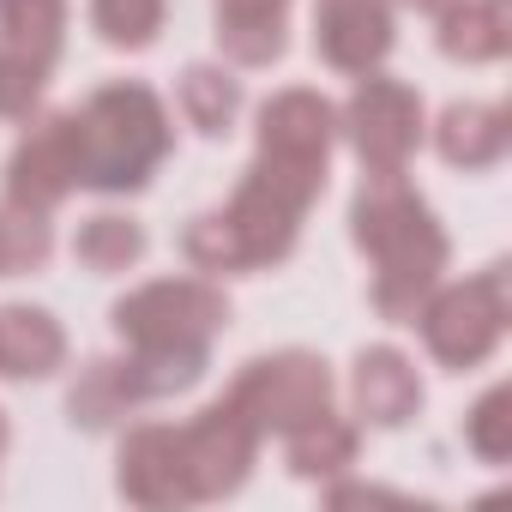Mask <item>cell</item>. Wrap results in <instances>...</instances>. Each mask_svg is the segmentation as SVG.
<instances>
[{"label":"cell","mask_w":512,"mask_h":512,"mask_svg":"<svg viewBox=\"0 0 512 512\" xmlns=\"http://www.w3.org/2000/svg\"><path fill=\"white\" fill-rule=\"evenodd\" d=\"M338 139V109L308 91L284 85L260 103V151H253L241 187L187 223L181 253L205 278H247L290 260L308 205L326 193V157Z\"/></svg>","instance_id":"6da1fadb"},{"label":"cell","mask_w":512,"mask_h":512,"mask_svg":"<svg viewBox=\"0 0 512 512\" xmlns=\"http://www.w3.org/2000/svg\"><path fill=\"white\" fill-rule=\"evenodd\" d=\"M260 428H253L229 398L199 410L193 422H139L121 440V494L133 506H193L235 494L247 464L260 458Z\"/></svg>","instance_id":"7a4b0ae2"},{"label":"cell","mask_w":512,"mask_h":512,"mask_svg":"<svg viewBox=\"0 0 512 512\" xmlns=\"http://www.w3.org/2000/svg\"><path fill=\"white\" fill-rule=\"evenodd\" d=\"M350 235L374 260V308L392 326H410V314L446 272V235L428 199L404 175H368L350 205Z\"/></svg>","instance_id":"3957f363"},{"label":"cell","mask_w":512,"mask_h":512,"mask_svg":"<svg viewBox=\"0 0 512 512\" xmlns=\"http://www.w3.org/2000/svg\"><path fill=\"white\" fill-rule=\"evenodd\" d=\"M79 145H85V187L139 193L175 151V121L151 85L115 79L79 103Z\"/></svg>","instance_id":"277c9868"},{"label":"cell","mask_w":512,"mask_h":512,"mask_svg":"<svg viewBox=\"0 0 512 512\" xmlns=\"http://www.w3.org/2000/svg\"><path fill=\"white\" fill-rule=\"evenodd\" d=\"M109 320H115L121 350L205 362L211 338L229 326V302H223V290L205 272H193V278H151L133 296H121L109 308Z\"/></svg>","instance_id":"5b68a950"},{"label":"cell","mask_w":512,"mask_h":512,"mask_svg":"<svg viewBox=\"0 0 512 512\" xmlns=\"http://www.w3.org/2000/svg\"><path fill=\"white\" fill-rule=\"evenodd\" d=\"M410 326H422V344L440 368L464 374L476 362H488L506 338V272L488 266L470 284H434L422 296V308L410 314Z\"/></svg>","instance_id":"8992f818"},{"label":"cell","mask_w":512,"mask_h":512,"mask_svg":"<svg viewBox=\"0 0 512 512\" xmlns=\"http://www.w3.org/2000/svg\"><path fill=\"white\" fill-rule=\"evenodd\" d=\"M253 428L260 434H296L302 422H314V416H326L332 410V374H326V362L320 356H308V350H278V356H253L235 380H229V392H223Z\"/></svg>","instance_id":"52a82bcc"},{"label":"cell","mask_w":512,"mask_h":512,"mask_svg":"<svg viewBox=\"0 0 512 512\" xmlns=\"http://www.w3.org/2000/svg\"><path fill=\"white\" fill-rule=\"evenodd\" d=\"M67 0H0V115L25 121L61 61Z\"/></svg>","instance_id":"ba28073f"},{"label":"cell","mask_w":512,"mask_h":512,"mask_svg":"<svg viewBox=\"0 0 512 512\" xmlns=\"http://www.w3.org/2000/svg\"><path fill=\"white\" fill-rule=\"evenodd\" d=\"M338 133H350L368 175H404L422 145V97L386 73H362L350 109H338Z\"/></svg>","instance_id":"9c48e42d"},{"label":"cell","mask_w":512,"mask_h":512,"mask_svg":"<svg viewBox=\"0 0 512 512\" xmlns=\"http://www.w3.org/2000/svg\"><path fill=\"white\" fill-rule=\"evenodd\" d=\"M85 187V145H79V109H61L49 121H31L7 163V205L49 217L67 193Z\"/></svg>","instance_id":"30bf717a"},{"label":"cell","mask_w":512,"mask_h":512,"mask_svg":"<svg viewBox=\"0 0 512 512\" xmlns=\"http://www.w3.org/2000/svg\"><path fill=\"white\" fill-rule=\"evenodd\" d=\"M314 49L332 73H380L392 55V0H314Z\"/></svg>","instance_id":"8fae6325"},{"label":"cell","mask_w":512,"mask_h":512,"mask_svg":"<svg viewBox=\"0 0 512 512\" xmlns=\"http://www.w3.org/2000/svg\"><path fill=\"white\" fill-rule=\"evenodd\" d=\"M350 398H356V422L362 428H404L422 410V374H416V362L404 350L374 344V350L356 356Z\"/></svg>","instance_id":"7c38bea8"},{"label":"cell","mask_w":512,"mask_h":512,"mask_svg":"<svg viewBox=\"0 0 512 512\" xmlns=\"http://www.w3.org/2000/svg\"><path fill=\"white\" fill-rule=\"evenodd\" d=\"M229 67H272L290 49V0H211Z\"/></svg>","instance_id":"4fadbf2b"},{"label":"cell","mask_w":512,"mask_h":512,"mask_svg":"<svg viewBox=\"0 0 512 512\" xmlns=\"http://www.w3.org/2000/svg\"><path fill=\"white\" fill-rule=\"evenodd\" d=\"M67 362V332L49 308H0V380H49Z\"/></svg>","instance_id":"5bb4252c"},{"label":"cell","mask_w":512,"mask_h":512,"mask_svg":"<svg viewBox=\"0 0 512 512\" xmlns=\"http://www.w3.org/2000/svg\"><path fill=\"white\" fill-rule=\"evenodd\" d=\"M175 115H181L193 133L223 139V133L235 127V115H241V79H235V67H223V61H193V67L175 79Z\"/></svg>","instance_id":"9a60e30c"},{"label":"cell","mask_w":512,"mask_h":512,"mask_svg":"<svg viewBox=\"0 0 512 512\" xmlns=\"http://www.w3.org/2000/svg\"><path fill=\"white\" fill-rule=\"evenodd\" d=\"M434 145L452 169H494L506 157V109L500 103H452L434 127Z\"/></svg>","instance_id":"2e32d148"},{"label":"cell","mask_w":512,"mask_h":512,"mask_svg":"<svg viewBox=\"0 0 512 512\" xmlns=\"http://www.w3.org/2000/svg\"><path fill=\"white\" fill-rule=\"evenodd\" d=\"M145 223L139 217H127V211H97V217H85L79 229H73V260L85 266V272H97V278H121V272H133L139 260H145Z\"/></svg>","instance_id":"e0dca14e"},{"label":"cell","mask_w":512,"mask_h":512,"mask_svg":"<svg viewBox=\"0 0 512 512\" xmlns=\"http://www.w3.org/2000/svg\"><path fill=\"white\" fill-rule=\"evenodd\" d=\"M512 43V25H506V0H452L440 13V49L452 61H500Z\"/></svg>","instance_id":"ac0fdd59"},{"label":"cell","mask_w":512,"mask_h":512,"mask_svg":"<svg viewBox=\"0 0 512 512\" xmlns=\"http://www.w3.org/2000/svg\"><path fill=\"white\" fill-rule=\"evenodd\" d=\"M356 446H362V422H344L338 410L284 434V458H290L296 476H338V470L356 464Z\"/></svg>","instance_id":"d6986e66"},{"label":"cell","mask_w":512,"mask_h":512,"mask_svg":"<svg viewBox=\"0 0 512 512\" xmlns=\"http://www.w3.org/2000/svg\"><path fill=\"white\" fill-rule=\"evenodd\" d=\"M163 19H169V0H91V31L127 55L151 49L163 37Z\"/></svg>","instance_id":"ffe728a7"},{"label":"cell","mask_w":512,"mask_h":512,"mask_svg":"<svg viewBox=\"0 0 512 512\" xmlns=\"http://www.w3.org/2000/svg\"><path fill=\"white\" fill-rule=\"evenodd\" d=\"M55 253V235H49V217H31V211H0V278H19V272H43Z\"/></svg>","instance_id":"44dd1931"},{"label":"cell","mask_w":512,"mask_h":512,"mask_svg":"<svg viewBox=\"0 0 512 512\" xmlns=\"http://www.w3.org/2000/svg\"><path fill=\"white\" fill-rule=\"evenodd\" d=\"M470 446L488 458V464H500L506 452H512V416H506V386H494L476 410H470Z\"/></svg>","instance_id":"7402d4cb"},{"label":"cell","mask_w":512,"mask_h":512,"mask_svg":"<svg viewBox=\"0 0 512 512\" xmlns=\"http://www.w3.org/2000/svg\"><path fill=\"white\" fill-rule=\"evenodd\" d=\"M404 7H416V13H434V19H440V13L452 7V0H404Z\"/></svg>","instance_id":"603a6c76"},{"label":"cell","mask_w":512,"mask_h":512,"mask_svg":"<svg viewBox=\"0 0 512 512\" xmlns=\"http://www.w3.org/2000/svg\"><path fill=\"white\" fill-rule=\"evenodd\" d=\"M0 452H7V410H0Z\"/></svg>","instance_id":"cb8c5ba5"}]
</instances>
